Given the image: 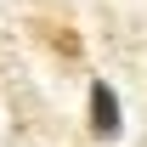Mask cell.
<instances>
[{
	"instance_id": "1",
	"label": "cell",
	"mask_w": 147,
	"mask_h": 147,
	"mask_svg": "<svg viewBox=\"0 0 147 147\" xmlns=\"http://www.w3.org/2000/svg\"><path fill=\"white\" fill-rule=\"evenodd\" d=\"M119 130H125V119H119V96L96 79V85H91V136H96V142H113Z\"/></svg>"
}]
</instances>
